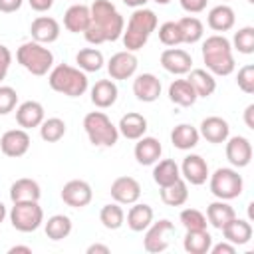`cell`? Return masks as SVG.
Segmentation results:
<instances>
[{
  "instance_id": "obj_1",
  "label": "cell",
  "mask_w": 254,
  "mask_h": 254,
  "mask_svg": "<svg viewBox=\"0 0 254 254\" xmlns=\"http://www.w3.org/2000/svg\"><path fill=\"white\" fill-rule=\"evenodd\" d=\"M89 14H91V22L83 32L89 44L99 46L103 42H115L121 38L125 20L109 0H95L89 6Z\"/></svg>"
},
{
  "instance_id": "obj_2",
  "label": "cell",
  "mask_w": 254,
  "mask_h": 254,
  "mask_svg": "<svg viewBox=\"0 0 254 254\" xmlns=\"http://www.w3.org/2000/svg\"><path fill=\"white\" fill-rule=\"evenodd\" d=\"M202 60L212 75H230L236 67L232 44L222 34H212L202 42Z\"/></svg>"
},
{
  "instance_id": "obj_3",
  "label": "cell",
  "mask_w": 254,
  "mask_h": 254,
  "mask_svg": "<svg viewBox=\"0 0 254 254\" xmlns=\"http://www.w3.org/2000/svg\"><path fill=\"white\" fill-rule=\"evenodd\" d=\"M157 16L153 10L149 8H135V12L129 16V22H127V28H123V46L129 50V52H137L141 50L149 36L157 30Z\"/></svg>"
},
{
  "instance_id": "obj_4",
  "label": "cell",
  "mask_w": 254,
  "mask_h": 254,
  "mask_svg": "<svg viewBox=\"0 0 254 254\" xmlns=\"http://www.w3.org/2000/svg\"><path fill=\"white\" fill-rule=\"evenodd\" d=\"M48 83L54 91L64 93L67 97H79L87 91V75L79 67L67 65V64H58L56 67L50 69Z\"/></svg>"
},
{
  "instance_id": "obj_5",
  "label": "cell",
  "mask_w": 254,
  "mask_h": 254,
  "mask_svg": "<svg viewBox=\"0 0 254 254\" xmlns=\"http://www.w3.org/2000/svg\"><path fill=\"white\" fill-rule=\"evenodd\" d=\"M18 64L32 75H46L54 67V54L40 42H26L16 52Z\"/></svg>"
},
{
  "instance_id": "obj_6",
  "label": "cell",
  "mask_w": 254,
  "mask_h": 254,
  "mask_svg": "<svg viewBox=\"0 0 254 254\" xmlns=\"http://www.w3.org/2000/svg\"><path fill=\"white\" fill-rule=\"evenodd\" d=\"M83 129L89 143L95 147H113L119 139L117 125H113L103 111H89L83 117Z\"/></svg>"
},
{
  "instance_id": "obj_7",
  "label": "cell",
  "mask_w": 254,
  "mask_h": 254,
  "mask_svg": "<svg viewBox=\"0 0 254 254\" xmlns=\"http://www.w3.org/2000/svg\"><path fill=\"white\" fill-rule=\"evenodd\" d=\"M208 185L210 192L220 200H232L244 190L242 175H238V171L230 167H220L212 175H208Z\"/></svg>"
},
{
  "instance_id": "obj_8",
  "label": "cell",
  "mask_w": 254,
  "mask_h": 254,
  "mask_svg": "<svg viewBox=\"0 0 254 254\" xmlns=\"http://www.w3.org/2000/svg\"><path fill=\"white\" fill-rule=\"evenodd\" d=\"M10 222L18 232H34L44 222V210L38 200H20L14 202L10 210Z\"/></svg>"
},
{
  "instance_id": "obj_9",
  "label": "cell",
  "mask_w": 254,
  "mask_h": 254,
  "mask_svg": "<svg viewBox=\"0 0 254 254\" xmlns=\"http://www.w3.org/2000/svg\"><path fill=\"white\" fill-rule=\"evenodd\" d=\"M145 230L147 232H145V238H143V248L151 254H159V252H165L169 248L171 236L175 234V224L171 220L163 218V220L151 222Z\"/></svg>"
},
{
  "instance_id": "obj_10",
  "label": "cell",
  "mask_w": 254,
  "mask_h": 254,
  "mask_svg": "<svg viewBox=\"0 0 254 254\" xmlns=\"http://www.w3.org/2000/svg\"><path fill=\"white\" fill-rule=\"evenodd\" d=\"M91 198H93V190L87 181L73 179L67 181L62 189V200L71 208H83L91 202Z\"/></svg>"
},
{
  "instance_id": "obj_11",
  "label": "cell",
  "mask_w": 254,
  "mask_h": 254,
  "mask_svg": "<svg viewBox=\"0 0 254 254\" xmlns=\"http://www.w3.org/2000/svg\"><path fill=\"white\" fill-rule=\"evenodd\" d=\"M30 143H32V139L26 129H10L0 137V151L6 157L18 159L28 153Z\"/></svg>"
},
{
  "instance_id": "obj_12",
  "label": "cell",
  "mask_w": 254,
  "mask_h": 254,
  "mask_svg": "<svg viewBox=\"0 0 254 254\" xmlns=\"http://www.w3.org/2000/svg\"><path fill=\"white\" fill-rule=\"evenodd\" d=\"M224 143H226V159L232 167L242 169V167L250 165V161H252V143L246 137L234 135V137H228Z\"/></svg>"
},
{
  "instance_id": "obj_13",
  "label": "cell",
  "mask_w": 254,
  "mask_h": 254,
  "mask_svg": "<svg viewBox=\"0 0 254 254\" xmlns=\"http://www.w3.org/2000/svg\"><path fill=\"white\" fill-rule=\"evenodd\" d=\"M137 56L129 50L125 52H117L109 58L107 62V71L111 75V79H129L131 75H135L137 71Z\"/></svg>"
},
{
  "instance_id": "obj_14",
  "label": "cell",
  "mask_w": 254,
  "mask_h": 254,
  "mask_svg": "<svg viewBox=\"0 0 254 254\" xmlns=\"http://www.w3.org/2000/svg\"><path fill=\"white\" fill-rule=\"evenodd\" d=\"M111 198L119 204H133L141 196V185L133 177H117L111 183Z\"/></svg>"
},
{
  "instance_id": "obj_15",
  "label": "cell",
  "mask_w": 254,
  "mask_h": 254,
  "mask_svg": "<svg viewBox=\"0 0 254 254\" xmlns=\"http://www.w3.org/2000/svg\"><path fill=\"white\" fill-rule=\"evenodd\" d=\"M161 65L165 71H169L173 75H185L190 71L192 58L189 52H185L181 48H167L161 54Z\"/></svg>"
},
{
  "instance_id": "obj_16",
  "label": "cell",
  "mask_w": 254,
  "mask_h": 254,
  "mask_svg": "<svg viewBox=\"0 0 254 254\" xmlns=\"http://www.w3.org/2000/svg\"><path fill=\"white\" fill-rule=\"evenodd\" d=\"M179 169H181V175L185 177V181L190 183V185H194V187L204 185L206 179H208V175H210L206 161L200 155H194V153L192 155H187L183 159V165Z\"/></svg>"
},
{
  "instance_id": "obj_17",
  "label": "cell",
  "mask_w": 254,
  "mask_h": 254,
  "mask_svg": "<svg viewBox=\"0 0 254 254\" xmlns=\"http://www.w3.org/2000/svg\"><path fill=\"white\" fill-rule=\"evenodd\" d=\"M133 93L143 103H153L161 95V81L155 73H139L133 79Z\"/></svg>"
},
{
  "instance_id": "obj_18",
  "label": "cell",
  "mask_w": 254,
  "mask_h": 254,
  "mask_svg": "<svg viewBox=\"0 0 254 254\" xmlns=\"http://www.w3.org/2000/svg\"><path fill=\"white\" fill-rule=\"evenodd\" d=\"M30 34L34 42L52 44L60 38V22L52 16H38L30 26Z\"/></svg>"
},
{
  "instance_id": "obj_19",
  "label": "cell",
  "mask_w": 254,
  "mask_h": 254,
  "mask_svg": "<svg viewBox=\"0 0 254 254\" xmlns=\"http://www.w3.org/2000/svg\"><path fill=\"white\" fill-rule=\"evenodd\" d=\"M46 119V113H44V105L40 101H24L18 105L16 109V121L22 129H34V127H40L42 121Z\"/></svg>"
},
{
  "instance_id": "obj_20",
  "label": "cell",
  "mask_w": 254,
  "mask_h": 254,
  "mask_svg": "<svg viewBox=\"0 0 254 254\" xmlns=\"http://www.w3.org/2000/svg\"><path fill=\"white\" fill-rule=\"evenodd\" d=\"M198 133L208 143H224L230 137V127H228L226 119H222L218 115H210V117H206V119L200 121Z\"/></svg>"
},
{
  "instance_id": "obj_21",
  "label": "cell",
  "mask_w": 254,
  "mask_h": 254,
  "mask_svg": "<svg viewBox=\"0 0 254 254\" xmlns=\"http://www.w3.org/2000/svg\"><path fill=\"white\" fill-rule=\"evenodd\" d=\"M89 22H91V14H89V6L85 4H73L64 14V28L71 34H79V32L83 34Z\"/></svg>"
},
{
  "instance_id": "obj_22",
  "label": "cell",
  "mask_w": 254,
  "mask_h": 254,
  "mask_svg": "<svg viewBox=\"0 0 254 254\" xmlns=\"http://www.w3.org/2000/svg\"><path fill=\"white\" fill-rule=\"evenodd\" d=\"M135 159L139 165H155L159 159H161V153H163V147L159 143V139L155 137H139L137 143H135Z\"/></svg>"
},
{
  "instance_id": "obj_23",
  "label": "cell",
  "mask_w": 254,
  "mask_h": 254,
  "mask_svg": "<svg viewBox=\"0 0 254 254\" xmlns=\"http://www.w3.org/2000/svg\"><path fill=\"white\" fill-rule=\"evenodd\" d=\"M222 234H224V240H228L230 244L234 246H242V244H248L250 238H252V224L244 218H232L228 220L222 228Z\"/></svg>"
},
{
  "instance_id": "obj_24",
  "label": "cell",
  "mask_w": 254,
  "mask_h": 254,
  "mask_svg": "<svg viewBox=\"0 0 254 254\" xmlns=\"http://www.w3.org/2000/svg\"><path fill=\"white\" fill-rule=\"evenodd\" d=\"M119 89L113 79H99L91 87V103L99 109H107L117 101Z\"/></svg>"
},
{
  "instance_id": "obj_25",
  "label": "cell",
  "mask_w": 254,
  "mask_h": 254,
  "mask_svg": "<svg viewBox=\"0 0 254 254\" xmlns=\"http://www.w3.org/2000/svg\"><path fill=\"white\" fill-rule=\"evenodd\" d=\"M117 131L125 137V139H131V141H137L139 137L145 135L147 131V119L141 115V113H125L121 119H119V125H117Z\"/></svg>"
},
{
  "instance_id": "obj_26",
  "label": "cell",
  "mask_w": 254,
  "mask_h": 254,
  "mask_svg": "<svg viewBox=\"0 0 254 254\" xmlns=\"http://www.w3.org/2000/svg\"><path fill=\"white\" fill-rule=\"evenodd\" d=\"M206 22H208V28L214 30V32H228L234 26L236 16H234V10L228 4H218V6L210 8Z\"/></svg>"
},
{
  "instance_id": "obj_27",
  "label": "cell",
  "mask_w": 254,
  "mask_h": 254,
  "mask_svg": "<svg viewBox=\"0 0 254 254\" xmlns=\"http://www.w3.org/2000/svg\"><path fill=\"white\" fill-rule=\"evenodd\" d=\"M169 99L175 105L190 107V105H194V101L198 99V95H196V91H194V87L190 85L189 79H175L169 85Z\"/></svg>"
},
{
  "instance_id": "obj_28",
  "label": "cell",
  "mask_w": 254,
  "mask_h": 254,
  "mask_svg": "<svg viewBox=\"0 0 254 254\" xmlns=\"http://www.w3.org/2000/svg\"><path fill=\"white\" fill-rule=\"evenodd\" d=\"M198 139H200V133L190 123H181V125H177L171 131V143L177 149H181V151H189V149L196 147L198 145Z\"/></svg>"
},
{
  "instance_id": "obj_29",
  "label": "cell",
  "mask_w": 254,
  "mask_h": 254,
  "mask_svg": "<svg viewBox=\"0 0 254 254\" xmlns=\"http://www.w3.org/2000/svg\"><path fill=\"white\" fill-rule=\"evenodd\" d=\"M42 196V189L34 179H18L12 183L10 187V198L12 202H20V200H40Z\"/></svg>"
},
{
  "instance_id": "obj_30",
  "label": "cell",
  "mask_w": 254,
  "mask_h": 254,
  "mask_svg": "<svg viewBox=\"0 0 254 254\" xmlns=\"http://www.w3.org/2000/svg\"><path fill=\"white\" fill-rule=\"evenodd\" d=\"M153 208L145 202H133V206L127 212V226L133 232H143L151 222H153Z\"/></svg>"
},
{
  "instance_id": "obj_31",
  "label": "cell",
  "mask_w": 254,
  "mask_h": 254,
  "mask_svg": "<svg viewBox=\"0 0 254 254\" xmlns=\"http://www.w3.org/2000/svg\"><path fill=\"white\" fill-rule=\"evenodd\" d=\"M187 79L190 81L198 97H210L216 91V79L208 69H200V67L190 69Z\"/></svg>"
},
{
  "instance_id": "obj_32",
  "label": "cell",
  "mask_w": 254,
  "mask_h": 254,
  "mask_svg": "<svg viewBox=\"0 0 254 254\" xmlns=\"http://www.w3.org/2000/svg\"><path fill=\"white\" fill-rule=\"evenodd\" d=\"M206 220H208V224L210 226H214V228H222L228 220H232L234 216H236V212H234V208L228 204V200H214V202H210L208 206H206Z\"/></svg>"
},
{
  "instance_id": "obj_33",
  "label": "cell",
  "mask_w": 254,
  "mask_h": 254,
  "mask_svg": "<svg viewBox=\"0 0 254 254\" xmlns=\"http://www.w3.org/2000/svg\"><path fill=\"white\" fill-rule=\"evenodd\" d=\"M161 200H163L167 206H183V204L189 200V187H187V181L177 179L175 183H171V185H167V187H161Z\"/></svg>"
},
{
  "instance_id": "obj_34",
  "label": "cell",
  "mask_w": 254,
  "mask_h": 254,
  "mask_svg": "<svg viewBox=\"0 0 254 254\" xmlns=\"http://www.w3.org/2000/svg\"><path fill=\"white\" fill-rule=\"evenodd\" d=\"M183 246L189 254H208L212 246V236L208 230H187Z\"/></svg>"
},
{
  "instance_id": "obj_35",
  "label": "cell",
  "mask_w": 254,
  "mask_h": 254,
  "mask_svg": "<svg viewBox=\"0 0 254 254\" xmlns=\"http://www.w3.org/2000/svg\"><path fill=\"white\" fill-rule=\"evenodd\" d=\"M177 179H181V169L175 163V159H163L159 163H155L153 169V181L159 187H167L171 183H175Z\"/></svg>"
},
{
  "instance_id": "obj_36",
  "label": "cell",
  "mask_w": 254,
  "mask_h": 254,
  "mask_svg": "<svg viewBox=\"0 0 254 254\" xmlns=\"http://www.w3.org/2000/svg\"><path fill=\"white\" fill-rule=\"evenodd\" d=\"M75 64H77V67L81 71L89 73V71H99L103 67L105 60H103V54L99 50H95V48H83V50L77 52Z\"/></svg>"
},
{
  "instance_id": "obj_37",
  "label": "cell",
  "mask_w": 254,
  "mask_h": 254,
  "mask_svg": "<svg viewBox=\"0 0 254 254\" xmlns=\"http://www.w3.org/2000/svg\"><path fill=\"white\" fill-rule=\"evenodd\" d=\"M46 236L52 240H64L71 232V218L65 214H54L46 222Z\"/></svg>"
},
{
  "instance_id": "obj_38",
  "label": "cell",
  "mask_w": 254,
  "mask_h": 254,
  "mask_svg": "<svg viewBox=\"0 0 254 254\" xmlns=\"http://www.w3.org/2000/svg\"><path fill=\"white\" fill-rule=\"evenodd\" d=\"M177 24L183 34V44H196L204 34V26L196 16H185L177 20Z\"/></svg>"
},
{
  "instance_id": "obj_39",
  "label": "cell",
  "mask_w": 254,
  "mask_h": 254,
  "mask_svg": "<svg viewBox=\"0 0 254 254\" xmlns=\"http://www.w3.org/2000/svg\"><path fill=\"white\" fill-rule=\"evenodd\" d=\"M99 220H101V224H103L107 230H117V228H121L123 222H125V212H123V208H121L119 202H109V204L101 206V210H99Z\"/></svg>"
},
{
  "instance_id": "obj_40",
  "label": "cell",
  "mask_w": 254,
  "mask_h": 254,
  "mask_svg": "<svg viewBox=\"0 0 254 254\" xmlns=\"http://www.w3.org/2000/svg\"><path fill=\"white\" fill-rule=\"evenodd\" d=\"M65 135V121L60 117H48L40 125V137L46 143H58Z\"/></svg>"
},
{
  "instance_id": "obj_41",
  "label": "cell",
  "mask_w": 254,
  "mask_h": 254,
  "mask_svg": "<svg viewBox=\"0 0 254 254\" xmlns=\"http://www.w3.org/2000/svg\"><path fill=\"white\" fill-rule=\"evenodd\" d=\"M179 220L185 226V230H206V224H208L206 216L198 208H185V210H181Z\"/></svg>"
},
{
  "instance_id": "obj_42",
  "label": "cell",
  "mask_w": 254,
  "mask_h": 254,
  "mask_svg": "<svg viewBox=\"0 0 254 254\" xmlns=\"http://www.w3.org/2000/svg\"><path fill=\"white\" fill-rule=\"evenodd\" d=\"M232 46H234V50H238L240 54H246V56L254 54V28H252V26L240 28V30L234 34V38H232Z\"/></svg>"
},
{
  "instance_id": "obj_43",
  "label": "cell",
  "mask_w": 254,
  "mask_h": 254,
  "mask_svg": "<svg viewBox=\"0 0 254 254\" xmlns=\"http://www.w3.org/2000/svg\"><path fill=\"white\" fill-rule=\"evenodd\" d=\"M159 40L161 44L169 46V48H175L179 44H183V34H181V28L177 22H165L159 26Z\"/></svg>"
},
{
  "instance_id": "obj_44",
  "label": "cell",
  "mask_w": 254,
  "mask_h": 254,
  "mask_svg": "<svg viewBox=\"0 0 254 254\" xmlns=\"http://www.w3.org/2000/svg\"><path fill=\"white\" fill-rule=\"evenodd\" d=\"M16 103H18L16 89L10 85H0V115H8L10 111H14Z\"/></svg>"
},
{
  "instance_id": "obj_45",
  "label": "cell",
  "mask_w": 254,
  "mask_h": 254,
  "mask_svg": "<svg viewBox=\"0 0 254 254\" xmlns=\"http://www.w3.org/2000/svg\"><path fill=\"white\" fill-rule=\"evenodd\" d=\"M236 83L244 93H254V65L252 64H246L238 69Z\"/></svg>"
},
{
  "instance_id": "obj_46",
  "label": "cell",
  "mask_w": 254,
  "mask_h": 254,
  "mask_svg": "<svg viewBox=\"0 0 254 254\" xmlns=\"http://www.w3.org/2000/svg\"><path fill=\"white\" fill-rule=\"evenodd\" d=\"M181 2V8L189 14H198L206 8V2L208 0H179Z\"/></svg>"
},
{
  "instance_id": "obj_47",
  "label": "cell",
  "mask_w": 254,
  "mask_h": 254,
  "mask_svg": "<svg viewBox=\"0 0 254 254\" xmlns=\"http://www.w3.org/2000/svg\"><path fill=\"white\" fill-rule=\"evenodd\" d=\"M208 252H212V254H234V252H236V246L230 244L228 240H224V242H220V244H212Z\"/></svg>"
},
{
  "instance_id": "obj_48",
  "label": "cell",
  "mask_w": 254,
  "mask_h": 254,
  "mask_svg": "<svg viewBox=\"0 0 254 254\" xmlns=\"http://www.w3.org/2000/svg\"><path fill=\"white\" fill-rule=\"evenodd\" d=\"M24 4V0H0V12L4 14H12L16 10H20Z\"/></svg>"
},
{
  "instance_id": "obj_49",
  "label": "cell",
  "mask_w": 254,
  "mask_h": 254,
  "mask_svg": "<svg viewBox=\"0 0 254 254\" xmlns=\"http://www.w3.org/2000/svg\"><path fill=\"white\" fill-rule=\"evenodd\" d=\"M28 4L32 6V10L36 12H48L54 6V0H28Z\"/></svg>"
},
{
  "instance_id": "obj_50",
  "label": "cell",
  "mask_w": 254,
  "mask_h": 254,
  "mask_svg": "<svg viewBox=\"0 0 254 254\" xmlns=\"http://www.w3.org/2000/svg\"><path fill=\"white\" fill-rule=\"evenodd\" d=\"M244 123H246L248 129H254V103H250L244 109Z\"/></svg>"
},
{
  "instance_id": "obj_51",
  "label": "cell",
  "mask_w": 254,
  "mask_h": 254,
  "mask_svg": "<svg viewBox=\"0 0 254 254\" xmlns=\"http://www.w3.org/2000/svg\"><path fill=\"white\" fill-rule=\"evenodd\" d=\"M109 252L111 250L105 244H91V246H87V254H109Z\"/></svg>"
},
{
  "instance_id": "obj_52",
  "label": "cell",
  "mask_w": 254,
  "mask_h": 254,
  "mask_svg": "<svg viewBox=\"0 0 254 254\" xmlns=\"http://www.w3.org/2000/svg\"><path fill=\"white\" fill-rule=\"evenodd\" d=\"M149 0H123L125 6H131V8H143Z\"/></svg>"
},
{
  "instance_id": "obj_53",
  "label": "cell",
  "mask_w": 254,
  "mask_h": 254,
  "mask_svg": "<svg viewBox=\"0 0 254 254\" xmlns=\"http://www.w3.org/2000/svg\"><path fill=\"white\" fill-rule=\"evenodd\" d=\"M8 252H10V254H16V252H26V254H32V248H30V246H12Z\"/></svg>"
},
{
  "instance_id": "obj_54",
  "label": "cell",
  "mask_w": 254,
  "mask_h": 254,
  "mask_svg": "<svg viewBox=\"0 0 254 254\" xmlns=\"http://www.w3.org/2000/svg\"><path fill=\"white\" fill-rule=\"evenodd\" d=\"M8 67H10L8 64H4V62H0V81H2L4 77H6V73H8Z\"/></svg>"
},
{
  "instance_id": "obj_55",
  "label": "cell",
  "mask_w": 254,
  "mask_h": 254,
  "mask_svg": "<svg viewBox=\"0 0 254 254\" xmlns=\"http://www.w3.org/2000/svg\"><path fill=\"white\" fill-rule=\"evenodd\" d=\"M6 214H8V212H6V206H4V202H0V224L4 222V218H6Z\"/></svg>"
},
{
  "instance_id": "obj_56",
  "label": "cell",
  "mask_w": 254,
  "mask_h": 254,
  "mask_svg": "<svg viewBox=\"0 0 254 254\" xmlns=\"http://www.w3.org/2000/svg\"><path fill=\"white\" fill-rule=\"evenodd\" d=\"M153 2H157V4H161V6H165V4H169L171 0H153Z\"/></svg>"
},
{
  "instance_id": "obj_57",
  "label": "cell",
  "mask_w": 254,
  "mask_h": 254,
  "mask_svg": "<svg viewBox=\"0 0 254 254\" xmlns=\"http://www.w3.org/2000/svg\"><path fill=\"white\" fill-rule=\"evenodd\" d=\"M248 2H250V4H254V0H248Z\"/></svg>"
}]
</instances>
